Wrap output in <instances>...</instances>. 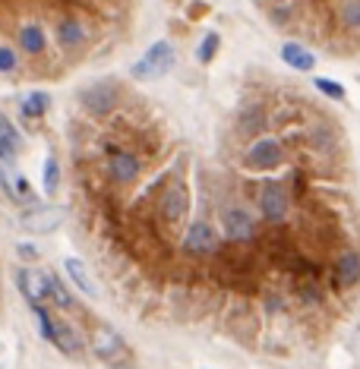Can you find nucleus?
<instances>
[{
  "instance_id": "nucleus-16",
  "label": "nucleus",
  "mask_w": 360,
  "mask_h": 369,
  "mask_svg": "<svg viewBox=\"0 0 360 369\" xmlns=\"http://www.w3.org/2000/svg\"><path fill=\"white\" fill-rule=\"evenodd\" d=\"M237 130L247 132V136H259V132L266 130V110L259 105L244 108V114H240V120H237Z\"/></svg>"
},
{
  "instance_id": "nucleus-21",
  "label": "nucleus",
  "mask_w": 360,
  "mask_h": 369,
  "mask_svg": "<svg viewBox=\"0 0 360 369\" xmlns=\"http://www.w3.org/2000/svg\"><path fill=\"white\" fill-rule=\"evenodd\" d=\"M26 221H29V227H32V231L45 234L51 221H57V212H54V209H45V212H41V215H29Z\"/></svg>"
},
{
  "instance_id": "nucleus-14",
  "label": "nucleus",
  "mask_w": 360,
  "mask_h": 369,
  "mask_svg": "<svg viewBox=\"0 0 360 369\" xmlns=\"http://www.w3.org/2000/svg\"><path fill=\"white\" fill-rule=\"evenodd\" d=\"M19 149H23V136H19V130L13 127L6 117H0V165L10 167L13 161H16Z\"/></svg>"
},
{
  "instance_id": "nucleus-8",
  "label": "nucleus",
  "mask_w": 360,
  "mask_h": 369,
  "mask_svg": "<svg viewBox=\"0 0 360 369\" xmlns=\"http://www.w3.org/2000/svg\"><path fill=\"white\" fill-rule=\"evenodd\" d=\"M222 231L231 243H247L256 237V221L247 209H225L222 215Z\"/></svg>"
},
{
  "instance_id": "nucleus-24",
  "label": "nucleus",
  "mask_w": 360,
  "mask_h": 369,
  "mask_svg": "<svg viewBox=\"0 0 360 369\" xmlns=\"http://www.w3.org/2000/svg\"><path fill=\"white\" fill-rule=\"evenodd\" d=\"M111 369H123V366H111Z\"/></svg>"
},
{
  "instance_id": "nucleus-22",
  "label": "nucleus",
  "mask_w": 360,
  "mask_h": 369,
  "mask_svg": "<svg viewBox=\"0 0 360 369\" xmlns=\"http://www.w3.org/2000/svg\"><path fill=\"white\" fill-rule=\"evenodd\" d=\"M316 88H319V92H326V95H332V98H338V101L344 98V88L335 85V83H329V79H316Z\"/></svg>"
},
{
  "instance_id": "nucleus-17",
  "label": "nucleus",
  "mask_w": 360,
  "mask_h": 369,
  "mask_svg": "<svg viewBox=\"0 0 360 369\" xmlns=\"http://www.w3.org/2000/svg\"><path fill=\"white\" fill-rule=\"evenodd\" d=\"M67 275H70V281L79 287V291L86 293V297H95V284H92V278H89V269H86L79 259H67Z\"/></svg>"
},
{
  "instance_id": "nucleus-5",
  "label": "nucleus",
  "mask_w": 360,
  "mask_h": 369,
  "mask_svg": "<svg viewBox=\"0 0 360 369\" xmlns=\"http://www.w3.org/2000/svg\"><path fill=\"white\" fill-rule=\"evenodd\" d=\"M187 209H190V196H187V187H183V183H171L158 199V215L168 227H178L180 221L187 218Z\"/></svg>"
},
{
  "instance_id": "nucleus-6",
  "label": "nucleus",
  "mask_w": 360,
  "mask_h": 369,
  "mask_svg": "<svg viewBox=\"0 0 360 369\" xmlns=\"http://www.w3.org/2000/svg\"><path fill=\"white\" fill-rule=\"evenodd\" d=\"M139 171H143L139 155L127 152V149H111V155H108V177H111L117 187H130V183H136Z\"/></svg>"
},
{
  "instance_id": "nucleus-4",
  "label": "nucleus",
  "mask_w": 360,
  "mask_h": 369,
  "mask_svg": "<svg viewBox=\"0 0 360 369\" xmlns=\"http://www.w3.org/2000/svg\"><path fill=\"white\" fill-rule=\"evenodd\" d=\"M282 161H284V145L272 136L253 139L244 152V165L250 167V171H275Z\"/></svg>"
},
{
  "instance_id": "nucleus-12",
  "label": "nucleus",
  "mask_w": 360,
  "mask_h": 369,
  "mask_svg": "<svg viewBox=\"0 0 360 369\" xmlns=\"http://www.w3.org/2000/svg\"><path fill=\"white\" fill-rule=\"evenodd\" d=\"M48 341L54 344L61 353H67V357H79V353H83V338H79V331L73 328L70 322L54 319V316H51V335H48Z\"/></svg>"
},
{
  "instance_id": "nucleus-18",
  "label": "nucleus",
  "mask_w": 360,
  "mask_h": 369,
  "mask_svg": "<svg viewBox=\"0 0 360 369\" xmlns=\"http://www.w3.org/2000/svg\"><path fill=\"white\" fill-rule=\"evenodd\" d=\"M48 300H54L57 309H63V313H73L76 303H73V293L63 287V281H57L54 275H48Z\"/></svg>"
},
{
  "instance_id": "nucleus-11",
  "label": "nucleus",
  "mask_w": 360,
  "mask_h": 369,
  "mask_svg": "<svg viewBox=\"0 0 360 369\" xmlns=\"http://www.w3.org/2000/svg\"><path fill=\"white\" fill-rule=\"evenodd\" d=\"M16 287L29 300V306H41L48 300V275H41V271H35V269H19Z\"/></svg>"
},
{
  "instance_id": "nucleus-1",
  "label": "nucleus",
  "mask_w": 360,
  "mask_h": 369,
  "mask_svg": "<svg viewBox=\"0 0 360 369\" xmlns=\"http://www.w3.org/2000/svg\"><path fill=\"white\" fill-rule=\"evenodd\" d=\"M136 13L139 0H0V79L86 61Z\"/></svg>"
},
{
  "instance_id": "nucleus-23",
  "label": "nucleus",
  "mask_w": 360,
  "mask_h": 369,
  "mask_svg": "<svg viewBox=\"0 0 360 369\" xmlns=\"http://www.w3.org/2000/svg\"><path fill=\"white\" fill-rule=\"evenodd\" d=\"M19 256H23V259H35V246H29V243H19Z\"/></svg>"
},
{
  "instance_id": "nucleus-10",
  "label": "nucleus",
  "mask_w": 360,
  "mask_h": 369,
  "mask_svg": "<svg viewBox=\"0 0 360 369\" xmlns=\"http://www.w3.org/2000/svg\"><path fill=\"white\" fill-rule=\"evenodd\" d=\"M215 246H218V234L209 221L190 224L187 237H183V249H187L190 256H209V253H215Z\"/></svg>"
},
{
  "instance_id": "nucleus-13",
  "label": "nucleus",
  "mask_w": 360,
  "mask_h": 369,
  "mask_svg": "<svg viewBox=\"0 0 360 369\" xmlns=\"http://www.w3.org/2000/svg\"><path fill=\"white\" fill-rule=\"evenodd\" d=\"M174 63V54H171V44H155V48L145 54V61H139L133 66V76H161L168 73V66Z\"/></svg>"
},
{
  "instance_id": "nucleus-9",
  "label": "nucleus",
  "mask_w": 360,
  "mask_h": 369,
  "mask_svg": "<svg viewBox=\"0 0 360 369\" xmlns=\"http://www.w3.org/2000/svg\"><path fill=\"white\" fill-rule=\"evenodd\" d=\"M89 348L92 353L98 360H108V363H114L117 357H123L127 353V344H123V338H120V331H114V328H95L92 331V338H89Z\"/></svg>"
},
{
  "instance_id": "nucleus-15",
  "label": "nucleus",
  "mask_w": 360,
  "mask_h": 369,
  "mask_svg": "<svg viewBox=\"0 0 360 369\" xmlns=\"http://www.w3.org/2000/svg\"><path fill=\"white\" fill-rule=\"evenodd\" d=\"M335 278L341 287H354L360 281V253L357 249H344L335 262Z\"/></svg>"
},
{
  "instance_id": "nucleus-7",
  "label": "nucleus",
  "mask_w": 360,
  "mask_h": 369,
  "mask_svg": "<svg viewBox=\"0 0 360 369\" xmlns=\"http://www.w3.org/2000/svg\"><path fill=\"white\" fill-rule=\"evenodd\" d=\"M259 212H262V218H266L269 224H282V221L288 218V193H284L282 183L269 180L266 187H262V193H259Z\"/></svg>"
},
{
  "instance_id": "nucleus-2",
  "label": "nucleus",
  "mask_w": 360,
  "mask_h": 369,
  "mask_svg": "<svg viewBox=\"0 0 360 369\" xmlns=\"http://www.w3.org/2000/svg\"><path fill=\"white\" fill-rule=\"evenodd\" d=\"M291 44L360 48V0H250ZM310 51V48H307Z\"/></svg>"
},
{
  "instance_id": "nucleus-3",
  "label": "nucleus",
  "mask_w": 360,
  "mask_h": 369,
  "mask_svg": "<svg viewBox=\"0 0 360 369\" xmlns=\"http://www.w3.org/2000/svg\"><path fill=\"white\" fill-rule=\"evenodd\" d=\"M79 105H83V110L92 117H108L117 105H120V85H117L114 79H98V83L86 85L83 92H79Z\"/></svg>"
},
{
  "instance_id": "nucleus-20",
  "label": "nucleus",
  "mask_w": 360,
  "mask_h": 369,
  "mask_svg": "<svg viewBox=\"0 0 360 369\" xmlns=\"http://www.w3.org/2000/svg\"><path fill=\"white\" fill-rule=\"evenodd\" d=\"M57 187H61V165H57V158L51 155L45 161V180H41V189H45V196H54Z\"/></svg>"
},
{
  "instance_id": "nucleus-19",
  "label": "nucleus",
  "mask_w": 360,
  "mask_h": 369,
  "mask_svg": "<svg viewBox=\"0 0 360 369\" xmlns=\"http://www.w3.org/2000/svg\"><path fill=\"white\" fill-rule=\"evenodd\" d=\"M51 105V95L48 92H32L29 98L23 101V117H29V120H35V117H41Z\"/></svg>"
}]
</instances>
